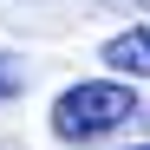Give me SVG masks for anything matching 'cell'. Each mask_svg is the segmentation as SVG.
<instances>
[{
  "label": "cell",
  "mask_w": 150,
  "mask_h": 150,
  "mask_svg": "<svg viewBox=\"0 0 150 150\" xmlns=\"http://www.w3.org/2000/svg\"><path fill=\"white\" fill-rule=\"evenodd\" d=\"M137 117V91L124 79H79L52 98V137L59 144H98Z\"/></svg>",
  "instance_id": "cell-1"
},
{
  "label": "cell",
  "mask_w": 150,
  "mask_h": 150,
  "mask_svg": "<svg viewBox=\"0 0 150 150\" xmlns=\"http://www.w3.org/2000/svg\"><path fill=\"white\" fill-rule=\"evenodd\" d=\"M105 65H117V72H137V79H150V26H131V33L105 39Z\"/></svg>",
  "instance_id": "cell-2"
},
{
  "label": "cell",
  "mask_w": 150,
  "mask_h": 150,
  "mask_svg": "<svg viewBox=\"0 0 150 150\" xmlns=\"http://www.w3.org/2000/svg\"><path fill=\"white\" fill-rule=\"evenodd\" d=\"M13 91H20V65H13V59H0V98H13Z\"/></svg>",
  "instance_id": "cell-3"
},
{
  "label": "cell",
  "mask_w": 150,
  "mask_h": 150,
  "mask_svg": "<svg viewBox=\"0 0 150 150\" xmlns=\"http://www.w3.org/2000/svg\"><path fill=\"white\" fill-rule=\"evenodd\" d=\"M131 7H150V0H131Z\"/></svg>",
  "instance_id": "cell-4"
},
{
  "label": "cell",
  "mask_w": 150,
  "mask_h": 150,
  "mask_svg": "<svg viewBox=\"0 0 150 150\" xmlns=\"http://www.w3.org/2000/svg\"><path fill=\"white\" fill-rule=\"evenodd\" d=\"M137 150H150V144H137Z\"/></svg>",
  "instance_id": "cell-5"
}]
</instances>
